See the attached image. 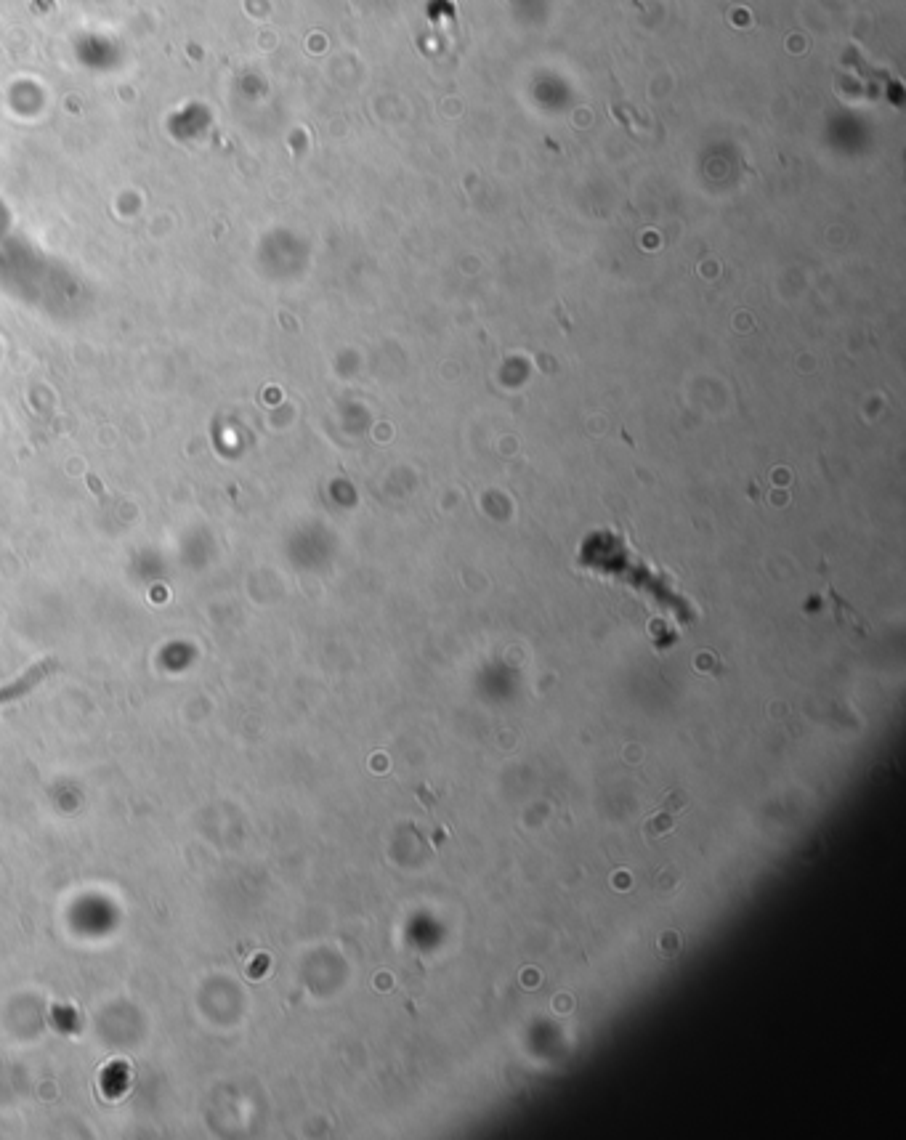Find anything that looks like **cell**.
Instances as JSON below:
<instances>
[{
  "label": "cell",
  "instance_id": "1",
  "mask_svg": "<svg viewBox=\"0 0 906 1140\" xmlns=\"http://www.w3.org/2000/svg\"><path fill=\"white\" fill-rule=\"evenodd\" d=\"M686 806H689V795H686V792L683 790L670 792V795L659 803L657 811L651 814L649 822L643 824V835H646V840H659L665 838L667 832H673V824L678 822V816L686 811Z\"/></svg>",
  "mask_w": 906,
  "mask_h": 1140
}]
</instances>
